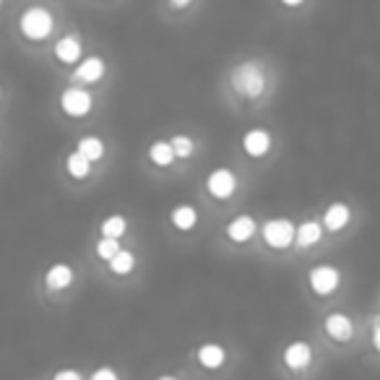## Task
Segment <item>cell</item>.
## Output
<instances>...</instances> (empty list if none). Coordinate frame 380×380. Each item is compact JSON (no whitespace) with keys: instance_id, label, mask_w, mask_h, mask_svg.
I'll use <instances>...</instances> for the list:
<instances>
[{"instance_id":"6da1fadb","label":"cell","mask_w":380,"mask_h":380,"mask_svg":"<svg viewBox=\"0 0 380 380\" xmlns=\"http://www.w3.org/2000/svg\"><path fill=\"white\" fill-rule=\"evenodd\" d=\"M232 89L239 97L245 99H258L266 91V76L258 63H242L235 68L232 73Z\"/></svg>"},{"instance_id":"7a4b0ae2","label":"cell","mask_w":380,"mask_h":380,"mask_svg":"<svg viewBox=\"0 0 380 380\" xmlns=\"http://www.w3.org/2000/svg\"><path fill=\"white\" fill-rule=\"evenodd\" d=\"M19 26H21V34L26 37V39H32V42H42V39H47L50 32L55 29V19L47 8L37 6V8H29V11L24 13Z\"/></svg>"},{"instance_id":"3957f363","label":"cell","mask_w":380,"mask_h":380,"mask_svg":"<svg viewBox=\"0 0 380 380\" xmlns=\"http://www.w3.org/2000/svg\"><path fill=\"white\" fill-rule=\"evenodd\" d=\"M261 235H263V242H266L269 248L284 250L297 239V227H294L289 219H269V221L263 224Z\"/></svg>"},{"instance_id":"277c9868","label":"cell","mask_w":380,"mask_h":380,"mask_svg":"<svg viewBox=\"0 0 380 380\" xmlns=\"http://www.w3.org/2000/svg\"><path fill=\"white\" fill-rule=\"evenodd\" d=\"M91 105H94L91 91H87V89L81 87H71L60 94V107H63V112L71 115V118H84V115H89V112H91Z\"/></svg>"},{"instance_id":"5b68a950","label":"cell","mask_w":380,"mask_h":380,"mask_svg":"<svg viewBox=\"0 0 380 380\" xmlns=\"http://www.w3.org/2000/svg\"><path fill=\"white\" fill-rule=\"evenodd\" d=\"M206 188H208V193H211L214 198H219V201H227V198H232V193L237 190V177H235L232 170L219 167V170H214V172L206 177Z\"/></svg>"},{"instance_id":"8992f818","label":"cell","mask_w":380,"mask_h":380,"mask_svg":"<svg viewBox=\"0 0 380 380\" xmlns=\"http://www.w3.org/2000/svg\"><path fill=\"white\" fill-rule=\"evenodd\" d=\"M338 282H341V273H338L336 266L320 263V266H315L313 271H310V287H313V292L320 294V297L334 292L338 287Z\"/></svg>"},{"instance_id":"52a82bcc","label":"cell","mask_w":380,"mask_h":380,"mask_svg":"<svg viewBox=\"0 0 380 380\" xmlns=\"http://www.w3.org/2000/svg\"><path fill=\"white\" fill-rule=\"evenodd\" d=\"M313 362V349L307 341H292L284 349V365L289 370H305Z\"/></svg>"},{"instance_id":"ba28073f","label":"cell","mask_w":380,"mask_h":380,"mask_svg":"<svg viewBox=\"0 0 380 380\" xmlns=\"http://www.w3.org/2000/svg\"><path fill=\"white\" fill-rule=\"evenodd\" d=\"M102 76H105V60L97 57V55L84 57L76 66V71H73V78L81 81V84H97Z\"/></svg>"},{"instance_id":"9c48e42d","label":"cell","mask_w":380,"mask_h":380,"mask_svg":"<svg viewBox=\"0 0 380 380\" xmlns=\"http://www.w3.org/2000/svg\"><path fill=\"white\" fill-rule=\"evenodd\" d=\"M323 328H326V334L334 338V341H349L352 334H354V323H352L344 313H331L326 320H323Z\"/></svg>"},{"instance_id":"30bf717a","label":"cell","mask_w":380,"mask_h":380,"mask_svg":"<svg viewBox=\"0 0 380 380\" xmlns=\"http://www.w3.org/2000/svg\"><path fill=\"white\" fill-rule=\"evenodd\" d=\"M242 149L248 156H263L271 149V133L263 131V128H253L242 136Z\"/></svg>"},{"instance_id":"8fae6325","label":"cell","mask_w":380,"mask_h":380,"mask_svg":"<svg viewBox=\"0 0 380 380\" xmlns=\"http://www.w3.org/2000/svg\"><path fill=\"white\" fill-rule=\"evenodd\" d=\"M55 57L60 63H81V39H78L76 34L60 37L55 42Z\"/></svg>"},{"instance_id":"7c38bea8","label":"cell","mask_w":380,"mask_h":380,"mask_svg":"<svg viewBox=\"0 0 380 380\" xmlns=\"http://www.w3.org/2000/svg\"><path fill=\"white\" fill-rule=\"evenodd\" d=\"M44 284L50 289H55V292H63V289H68L73 284V269L68 263H55L44 273Z\"/></svg>"},{"instance_id":"4fadbf2b","label":"cell","mask_w":380,"mask_h":380,"mask_svg":"<svg viewBox=\"0 0 380 380\" xmlns=\"http://www.w3.org/2000/svg\"><path fill=\"white\" fill-rule=\"evenodd\" d=\"M253 235H255V219L248 217V214L232 219L227 224V237L232 239V242H248Z\"/></svg>"},{"instance_id":"5bb4252c","label":"cell","mask_w":380,"mask_h":380,"mask_svg":"<svg viewBox=\"0 0 380 380\" xmlns=\"http://www.w3.org/2000/svg\"><path fill=\"white\" fill-rule=\"evenodd\" d=\"M349 219H352V211H349L347 203H331L323 214V227H326V232H338V229L347 227Z\"/></svg>"},{"instance_id":"9a60e30c","label":"cell","mask_w":380,"mask_h":380,"mask_svg":"<svg viewBox=\"0 0 380 380\" xmlns=\"http://www.w3.org/2000/svg\"><path fill=\"white\" fill-rule=\"evenodd\" d=\"M323 224L320 221H313V219H307V221H302L300 227H297V239H294V245H300V248H313V245H318L320 242V237H323Z\"/></svg>"},{"instance_id":"2e32d148","label":"cell","mask_w":380,"mask_h":380,"mask_svg":"<svg viewBox=\"0 0 380 380\" xmlns=\"http://www.w3.org/2000/svg\"><path fill=\"white\" fill-rule=\"evenodd\" d=\"M198 362H201V368L206 370H219L224 365V359H227V352L224 347H219V344H203V347H198Z\"/></svg>"},{"instance_id":"e0dca14e","label":"cell","mask_w":380,"mask_h":380,"mask_svg":"<svg viewBox=\"0 0 380 380\" xmlns=\"http://www.w3.org/2000/svg\"><path fill=\"white\" fill-rule=\"evenodd\" d=\"M172 224L177 229H183V232H190V229L198 224V211L190 203H180V206H174L172 211Z\"/></svg>"},{"instance_id":"ac0fdd59","label":"cell","mask_w":380,"mask_h":380,"mask_svg":"<svg viewBox=\"0 0 380 380\" xmlns=\"http://www.w3.org/2000/svg\"><path fill=\"white\" fill-rule=\"evenodd\" d=\"M149 159H152L156 167H170V164L177 159V154L172 149V141H154L152 149H149Z\"/></svg>"},{"instance_id":"d6986e66","label":"cell","mask_w":380,"mask_h":380,"mask_svg":"<svg viewBox=\"0 0 380 380\" xmlns=\"http://www.w3.org/2000/svg\"><path fill=\"white\" fill-rule=\"evenodd\" d=\"M66 170L71 177H76V180H87L89 172H91V159H87L81 152H73L66 159Z\"/></svg>"},{"instance_id":"ffe728a7","label":"cell","mask_w":380,"mask_h":380,"mask_svg":"<svg viewBox=\"0 0 380 380\" xmlns=\"http://www.w3.org/2000/svg\"><path fill=\"white\" fill-rule=\"evenodd\" d=\"M76 149L84 154L87 159H91V162H99V159L105 156V143H102V138H97V136H84V138L78 141Z\"/></svg>"},{"instance_id":"44dd1931","label":"cell","mask_w":380,"mask_h":380,"mask_svg":"<svg viewBox=\"0 0 380 380\" xmlns=\"http://www.w3.org/2000/svg\"><path fill=\"white\" fill-rule=\"evenodd\" d=\"M136 269V255H133L131 250H120L118 255L109 261V271L118 273V276H125V273H131Z\"/></svg>"},{"instance_id":"7402d4cb","label":"cell","mask_w":380,"mask_h":380,"mask_svg":"<svg viewBox=\"0 0 380 380\" xmlns=\"http://www.w3.org/2000/svg\"><path fill=\"white\" fill-rule=\"evenodd\" d=\"M125 229H128V219L120 217V214H112L102 221V237H123L125 235Z\"/></svg>"},{"instance_id":"603a6c76","label":"cell","mask_w":380,"mask_h":380,"mask_svg":"<svg viewBox=\"0 0 380 380\" xmlns=\"http://www.w3.org/2000/svg\"><path fill=\"white\" fill-rule=\"evenodd\" d=\"M120 250H123V248H120V242L115 237H102L97 242V255L102 258V261H107V263L112 261L115 255H118Z\"/></svg>"},{"instance_id":"cb8c5ba5","label":"cell","mask_w":380,"mask_h":380,"mask_svg":"<svg viewBox=\"0 0 380 380\" xmlns=\"http://www.w3.org/2000/svg\"><path fill=\"white\" fill-rule=\"evenodd\" d=\"M172 149H174V154H177V159H188V156H193L196 143H193V138H188V136H174Z\"/></svg>"},{"instance_id":"d4e9b609","label":"cell","mask_w":380,"mask_h":380,"mask_svg":"<svg viewBox=\"0 0 380 380\" xmlns=\"http://www.w3.org/2000/svg\"><path fill=\"white\" fill-rule=\"evenodd\" d=\"M89 380H120V378L112 368H97L94 372H91V378Z\"/></svg>"},{"instance_id":"484cf974","label":"cell","mask_w":380,"mask_h":380,"mask_svg":"<svg viewBox=\"0 0 380 380\" xmlns=\"http://www.w3.org/2000/svg\"><path fill=\"white\" fill-rule=\"evenodd\" d=\"M53 380H81V372L78 370H57Z\"/></svg>"},{"instance_id":"4316f807","label":"cell","mask_w":380,"mask_h":380,"mask_svg":"<svg viewBox=\"0 0 380 380\" xmlns=\"http://www.w3.org/2000/svg\"><path fill=\"white\" fill-rule=\"evenodd\" d=\"M372 344H375V349L380 352V326L375 328V331H372Z\"/></svg>"},{"instance_id":"83f0119b","label":"cell","mask_w":380,"mask_h":380,"mask_svg":"<svg viewBox=\"0 0 380 380\" xmlns=\"http://www.w3.org/2000/svg\"><path fill=\"white\" fill-rule=\"evenodd\" d=\"M282 3H284V6H289V8H297L302 0H282Z\"/></svg>"},{"instance_id":"f1b7e54d","label":"cell","mask_w":380,"mask_h":380,"mask_svg":"<svg viewBox=\"0 0 380 380\" xmlns=\"http://www.w3.org/2000/svg\"><path fill=\"white\" fill-rule=\"evenodd\" d=\"M190 0H172V6H177V8H185Z\"/></svg>"},{"instance_id":"f546056e","label":"cell","mask_w":380,"mask_h":380,"mask_svg":"<svg viewBox=\"0 0 380 380\" xmlns=\"http://www.w3.org/2000/svg\"><path fill=\"white\" fill-rule=\"evenodd\" d=\"M156 380H177V378H172V375H162V378H156Z\"/></svg>"}]
</instances>
